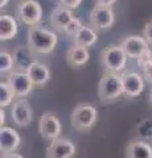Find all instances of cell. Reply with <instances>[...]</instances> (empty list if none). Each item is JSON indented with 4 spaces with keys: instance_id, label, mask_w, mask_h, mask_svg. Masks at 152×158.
<instances>
[{
    "instance_id": "29",
    "label": "cell",
    "mask_w": 152,
    "mask_h": 158,
    "mask_svg": "<svg viewBox=\"0 0 152 158\" xmlns=\"http://www.w3.org/2000/svg\"><path fill=\"white\" fill-rule=\"evenodd\" d=\"M2 158H24V157L19 154V153H8V154H3Z\"/></svg>"
},
{
    "instance_id": "10",
    "label": "cell",
    "mask_w": 152,
    "mask_h": 158,
    "mask_svg": "<svg viewBox=\"0 0 152 158\" xmlns=\"http://www.w3.org/2000/svg\"><path fill=\"white\" fill-rule=\"evenodd\" d=\"M120 48L124 50L127 57L138 59L150 48V45L143 36L140 37V36H135L134 34V36H127L126 38L122 40Z\"/></svg>"
},
{
    "instance_id": "1",
    "label": "cell",
    "mask_w": 152,
    "mask_h": 158,
    "mask_svg": "<svg viewBox=\"0 0 152 158\" xmlns=\"http://www.w3.org/2000/svg\"><path fill=\"white\" fill-rule=\"evenodd\" d=\"M58 42L57 34L42 27H29L28 29V46L35 53L48 54L54 50Z\"/></svg>"
},
{
    "instance_id": "21",
    "label": "cell",
    "mask_w": 152,
    "mask_h": 158,
    "mask_svg": "<svg viewBox=\"0 0 152 158\" xmlns=\"http://www.w3.org/2000/svg\"><path fill=\"white\" fill-rule=\"evenodd\" d=\"M15 96H16V94H15L13 88L9 86L8 82L0 83V106H2V108L11 104Z\"/></svg>"
},
{
    "instance_id": "12",
    "label": "cell",
    "mask_w": 152,
    "mask_h": 158,
    "mask_svg": "<svg viewBox=\"0 0 152 158\" xmlns=\"http://www.w3.org/2000/svg\"><path fill=\"white\" fill-rule=\"evenodd\" d=\"M122 81H123L124 95L128 98L139 96L141 91L144 90V77L134 71H127L122 74Z\"/></svg>"
},
{
    "instance_id": "2",
    "label": "cell",
    "mask_w": 152,
    "mask_h": 158,
    "mask_svg": "<svg viewBox=\"0 0 152 158\" xmlns=\"http://www.w3.org/2000/svg\"><path fill=\"white\" fill-rule=\"evenodd\" d=\"M124 94L122 75L115 73H105L98 83V96L102 102H111Z\"/></svg>"
},
{
    "instance_id": "22",
    "label": "cell",
    "mask_w": 152,
    "mask_h": 158,
    "mask_svg": "<svg viewBox=\"0 0 152 158\" xmlns=\"http://www.w3.org/2000/svg\"><path fill=\"white\" fill-rule=\"evenodd\" d=\"M13 67H15V61L12 54H9L8 52L0 53V73L2 74L12 73L15 70Z\"/></svg>"
},
{
    "instance_id": "11",
    "label": "cell",
    "mask_w": 152,
    "mask_h": 158,
    "mask_svg": "<svg viewBox=\"0 0 152 158\" xmlns=\"http://www.w3.org/2000/svg\"><path fill=\"white\" fill-rule=\"evenodd\" d=\"M11 115H12V120L16 125L27 127L31 124V121L33 118V111H32V107L28 103V100L20 99V100L13 103Z\"/></svg>"
},
{
    "instance_id": "14",
    "label": "cell",
    "mask_w": 152,
    "mask_h": 158,
    "mask_svg": "<svg viewBox=\"0 0 152 158\" xmlns=\"http://www.w3.org/2000/svg\"><path fill=\"white\" fill-rule=\"evenodd\" d=\"M73 19H74V15H73L72 9L63 6H58L53 8L50 13V25L57 32H65V28Z\"/></svg>"
},
{
    "instance_id": "26",
    "label": "cell",
    "mask_w": 152,
    "mask_h": 158,
    "mask_svg": "<svg viewBox=\"0 0 152 158\" xmlns=\"http://www.w3.org/2000/svg\"><path fill=\"white\" fill-rule=\"evenodd\" d=\"M61 6L69 8V9H74V8H78L81 6L82 0H60Z\"/></svg>"
},
{
    "instance_id": "32",
    "label": "cell",
    "mask_w": 152,
    "mask_h": 158,
    "mask_svg": "<svg viewBox=\"0 0 152 158\" xmlns=\"http://www.w3.org/2000/svg\"><path fill=\"white\" fill-rule=\"evenodd\" d=\"M150 102H151V104H152V91H151V94H150Z\"/></svg>"
},
{
    "instance_id": "24",
    "label": "cell",
    "mask_w": 152,
    "mask_h": 158,
    "mask_svg": "<svg viewBox=\"0 0 152 158\" xmlns=\"http://www.w3.org/2000/svg\"><path fill=\"white\" fill-rule=\"evenodd\" d=\"M136 61H138V65H139L141 69H144L145 66L151 65V63H152V50L148 48L138 59H136Z\"/></svg>"
},
{
    "instance_id": "18",
    "label": "cell",
    "mask_w": 152,
    "mask_h": 158,
    "mask_svg": "<svg viewBox=\"0 0 152 158\" xmlns=\"http://www.w3.org/2000/svg\"><path fill=\"white\" fill-rule=\"evenodd\" d=\"M127 158H152V146L141 140L131 141L126 148Z\"/></svg>"
},
{
    "instance_id": "31",
    "label": "cell",
    "mask_w": 152,
    "mask_h": 158,
    "mask_svg": "<svg viewBox=\"0 0 152 158\" xmlns=\"http://www.w3.org/2000/svg\"><path fill=\"white\" fill-rule=\"evenodd\" d=\"M8 2H9V0H0V7L4 8L8 4Z\"/></svg>"
},
{
    "instance_id": "6",
    "label": "cell",
    "mask_w": 152,
    "mask_h": 158,
    "mask_svg": "<svg viewBox=\"0 0 152 158\" xmlns=\"http://www.w3.org/2000/svg\"><path fill=\"white\" fill-rule=\"evenodd\" d=\"M115 23V13L112 7H105L95 4L90 12V25L93 29L101 32L110 29Z\"/></svg>"
},
{
    "instance_id": "9",
    "label": "cell",
    "mask_w": 152,
    "mask_h": 158,
    "mask_svg": "<svg viewBox=\"0 0 152 158\" xmlns=\"http://www.w3.org/2000/svg\"><path fill=\"white\" fill-rule=\"evenodd\" d=\"M76 145L69 138H57L50 142L46 149V158H73Z\"/></svg>"
},
{
    "instance_id": "25",
    "label": "cell",
    "mask_w": 152,
    "mask_h": 158,
    "mask_svg": "<svg viewBox=\"0 0 152 158\" xmlns=\"http://www.w3.org/2000/svg\"><path fill=\"white\" fill-rule=\"evenodd\" d=\"M143 37L145 38V41L148 42V45H152V20H150V21L144 25Z\"/></svg>"
},
{
    "instance_id": "30",
    "label": "cell",
    "mask_w": 152,
    "mask_h": 158,
    "mask_svg": "<svg viewBox=\"0 0 152 158\" xmlns=\"http://www.w3.org/2000/svg\"><path fill=\"white\" fill-rule=\"evenodd\" d=\"M0 124H2V128H3V125H4V123H6V113H4V111H3V108H2V111H0Z\"/></svg>"
},
{
    "instance_id": "4",
    "label": "cell",
    "mask_w": 152,
    "mask_h": 158,
    "mask_svg": "<svg viewBox=\"0 0 152 158\" xmlns=\"http://www.w3.org/2000/svg\"><path fill=\"white\" fill-rule=\"evenodd\" d=\"M98 112L91 104H78L72 113V124L78 131H89L95 124Z\"/></svg>"
},
{
    "instance_id": "19",
    "label": "cell",
    "mask_w": 152,
    "mask_h": 158,
    "mask_svg": "<svg viewBox=\"0 0 152 158\" xmlns=\"http://www.w3.org/2000/svg\"><path fill=\"white\" fill-rule=\"evenodd\" d=\"M17 34V23L16 19L11 15L4 13L0 16V40L8 41Z\"/></svg>"
},
{
    "instance_id": "27",
    "label": "cell",
    "mask_w": 152,
    "mask_h": 158,
    "mask_svg": "<svg viewBox=\"0 0 152 158\" xmlns=\"http://www.w3.org/2000/svg\"><path fill=\"white\" fill-rule=\"evenodd\" d=\"M143 77L150 85H152V63L143 69Z\"/></svg>"
},
{
    "instance_id": "5",
    "label": "cell",
    "mask_w": 152,
    "mask_h": 158,
    "mask_svg": "<svg viewBox=\"0 0 152 158\" xmlns=\"http://www.w3.org/2000/svg\"><path fill=\"white\" fill-rule=\"evenodd\" d=\"M16 13L23 24L35 27L42 19V7L37 0H23L17 6Z\"/></svg>"
},
{
    "instance_id": "13",
    "label": "cell",
    "mask_w": 152,
    "mask_h": 158,
    "mask_svg": "<svg viewBox=\"0 0 152 158\" xmlns=\"http://www.w3.org/2000/svg\"><path fill=\"white\" fill-rule=\"evenodd\" d=\"M21 137L20 135L9 127H3L0 129V150L3 154L15 153V150L20 146Z\"/></svg>"
},
{
    "instance_id": "16",
    "label": "cell",
    "mask_w": 152,
    "mask_h": 158,
    "mask_svg": "<svg viewBox=\"0 0 152 158\" xmlns=\"http://www.w3.org/2000/svg\"><path fill=\"white\" fill-rule=\"evenodd\" d=\"M90 58L89 50L86 48H81L77 45H73L67 49L66 52V62L70 67H81L83 65H86L87 61Z\"/></svg>"
},
{
    "instance_id": "23",
    "label": "cell",
    "mask_w": 152,
    "mask_h": 158,
    "mask_svg": "<svg viewBox=\"0 0 152 158\" xmlns=\"http://www.w3.org/2000/svg\"><path fill=\"white\" fill-rule=\"evenodd\" d=\"M82 27H83V25H82L81 20H80V19H77V17H74L69 24H67V27L65 28V33L67 34V36L74 37L76 34L82 29Z\"/></svg>"
},
{
    "instance_id": "15",
    "label": "cell",
    "mask_w": 152,
    "mask_h": 158,
    "mask_svg": "<svg viewBox=\"0 0 152 158\" xmlns=\"http://www.w3.org/2000/svg\"><path fill=\"white\" fill-rule=\"evenodd\" d=\"M12 56L15 61V70L19 71H27L36 62L35 52L29 46H19Z\"/></svg>"
},
{
    "instance_id": "8",
    "label": "cell",
    "mask_w": 152,
    "mask_h": 158,
    "mask_svg": "<svg viewBox=\"0 0 152 158\" xmlns=\"http://www.w3.org/2000/svg\"><path fill=\"white\" fill-rule=\"evenodd\" d=\"M62 131V125L58 117L54 116L53 113H44L40 117V121H38V132L40 135L45 138V140H57L60 138Z\"/></svg>"
},
{
    "instance_id": "17",
    "label": "cell",
    "mask_w": 152,
    "mask_h": 158,
    "mask_svg": "<svg viewBox=\"0 0 152 158\" xmlns=\"http://www.w3.org/2000/svg\"><path fill=\"white\" fill-rule=\"evenodd\" d=\"M27 74L31 78L35 86H44L46 85L50 79V70L46 65L36 61L33 65L27 70Z\"/></svg>"
},
{
    "instance_id": "7",
    "label": "cell",
    "mask_w": 152,
    "mask_h": 158,
    "mask_svg": "<svg viewBox=\"0 0 152 158\" xmlns=\"http://www.w3.org/2000/svg\"><path fill=\"white\" fill-rule=\"evenodd\" d=\"M7 82L9 83V86L13 88L16 96L19 98H24L29 95L32 92L33 87V82L31 81V78L27 74V71H19V70H13L12 73L8 74Z\"/></svg>"
},
{
    "instance_id": "20",
    "label": "cell",
    "mask_w": 152,
    "mask_h": 158,
    "mask_svg": "<svg viewBox=\"0 0 152 158\" xmlns=\"http://www.w3.org/2000/svg\"><path fill=\"white\" fill-rule=\"evenodd\" d=\"M97 31L93 29L91 27H85L83 25L82 29L74 36V44L77 46L81 48H90L97 42Z\"/></svg>"
},
{
    "instance_id": "3",
    "label": "cell",
    "mask_w": 152,
    "mask_h": 158,
    "mask_svg": "<svg viewBox=\"0 0 152 158\" xmlns=\"http://www.w3.org/2000/svg\"><path fill=\"white\" fill-rule=\"evenodd\" d=\"M127 57L120 45H111L103 49L101 54V62L107 73H120L123 71L127 63Z\"/></svg>"
},
{
    "instance_id": "28",
    "label": "cell",
    "mask_w": 152,
    "mask_h": 158,
    "mask_svg": "<svg viewBox=\"0 0 152 158\" xmlns=\"http://www.w3.org/2000/svg\"><path fill=\"white\" fill-rule=\"evenodd\" d=\"M116 0H95V4L98 6H105V7H111Z\"/></svg>"
}]
</instances>
